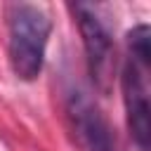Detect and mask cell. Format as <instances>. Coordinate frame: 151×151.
<instances>
[{"label": "cell", "instance_id": "4", "mask_svg": "<svg viewBox=\"0 0 151 151\" xmlns=\"http://www.w3.org/2000/svg\"><path fill=\"white\" fill-rule=\"evenodd\" d=\"M120 87H123V101L127 113V127L139 151L151 149V109H149V94L146 83L139 71V66L130 59L123 66L120 73Z\"/></svg>", "mask_w": 151, "mask_h": 151}, {"label": "cell", "instance_id": "5", "mask_svg": "<svg viewBox=\"0 0 151 151\" xmlns=\"http://www.w3.org/2000/svg\"><path fill=\"white\" fill-rule=\"evenodd\" d=\"M127 47H130V54L134 57L132 59L134 64L149 66L151 64V28L146 24H139L132 31H127Z\"/></svg>", "mask_w": 151, "mask_h": 151}, {"label": "cell", "instance_id": "3", "mask_svg": "<svg viewBox=\"0 0 151 151\" xmlns=\"http://www.w3.org/2000/svg\"><path fill=\"white\" fill-rule=\"evenodd\" d=\"M66 113L76 132V139L80 142L85 151H120L106 116L87 94L73 92L68 97Z\"/></svg>", "mask_w": 151, "mask_h": 151}, {"label": "cell", "instance_id": "1", "mask_svg": "<svg viewBox=\"0 0 151 151\" xmlns=\"http://www.w3.org/2000/svg\"><path fill=\"white\" fill-rule=\"evenodd\" d=\"M9 66L19 80H35L42 71L45 47L52 31V21L38 5L19 2L9 7Z\"/></svg>", "mask_w": 151, "mask_h": 151}, {"label": "cell", "instance_id": "2", "mask_svg": "<svg viewBox=\"0 0 151 151\" xmlns=\"http://www.w3.org/2000/svg\"><path fill=\"white\" fill-rule=\"evenodd\" d=\"M73 14L83 35L85 54H87V68L90 76L101 94H109L111 80H113V42L99 17L87 5H73Z\"/></svg>", "mask_w": 151, "mask_h": 151}]
</instances>
